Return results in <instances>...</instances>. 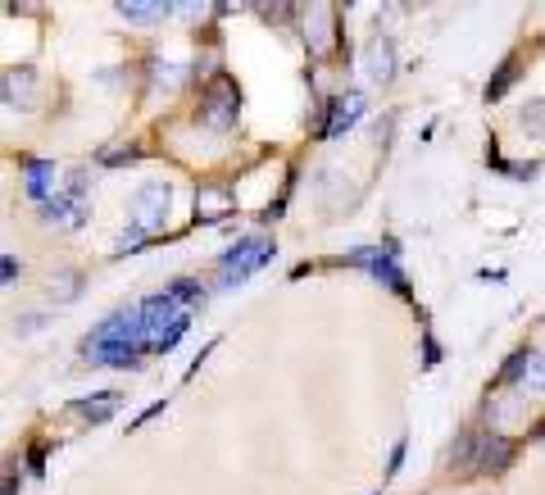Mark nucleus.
<instances>
[{"instance_id": "21", "label": "nucleus", "mask_w": 545, "mask_h": 495, "mask_svg": "<svg viewBox=\"0 0 545 495\" xmlns=\"http://www.w3.org/2000/svg\"><path fill=\"white\" fill-rule=\"evenodd\" d=\"M78 273H69V268H64V273H55V282H50V296H60L64 305H69V300H78Z\"/></svg>"}, {"instance_id": "4", "label": "nucleus", "mask_w": 545, "mask_h": 495, "mask_svg": "<svg viewBox=\"0 0 545 495\" xmlns=\"http://www.w3.org/2000/svg\"><path fill=\"white\" fill-rule=\"evenodd\" d=\"M273 255H278V246H273L268 237H241L232 250L218 255V287H237V282H246L250 273H259Z\"/></svg>"}, {"instance_id": "1", "label": "nucleus", "mask_w": 545, "mask_h": 495, "mask_svg": "<svg viewBox=\"0 0 545 495\" xmlns=\"http://www.w3.org/2000/svg\"><path fill=\"white\" fill-rule=\"evenodd\" d=\"M146 318H141V305H123L105 318V323L82 341V359L91 368H141V355H146Z\"/></svg>"}, {"instance_id": "25", "label": "nucleus", "mask_w": 545, "mask_h": 495, "mask_svg": "<svg viewBox=\"0 0 545 495\" xmlns=\"http://www.w3.org/2000/svg\"><path fill=\"white\" fill-rule=\"evenodd\" d=\"M436 364H441V350H436L432 337H423V368H436Z\"/></svg>"}, {"instance_id": "7", "label": "nucleus", "mask_w": 545, "mask_h": 495, "mask_svg": "<svg viewBox=\"0 0 545 495\" xmlns=\"http://www.w3.org/2000/svg\"><path fill=\"white\" fill-rule=\"evenodd\" d=\"M41 209V223H64V228H82L87 218V173H69V182L60 187V196H50Z\"/></svg>"}, {"instance_id": "11", "label": "nucleus", "mask_w": 545, "mask_h": 495, "mask_svg": "<svg viewBox=\"0 0 545 495\" xmlns=\"http://www.w3.org/2000/svg\"><path fill=\"white\" fill-rule=\"evenodd\" d=\"M364 105H368V100L359 96V91H346V96H337L332 105H327L323 137H341V132H350L359 119H364Z\"/></svg>"}, {"instance_id": "5", "label": "nucleus", "mask_w": 545, "mask_h": 495, "mask_svg": "<svg viewBox=\"0 0 545 495\" xmlns=\"http://www.w3.org/2000/svg\"><path fill=\"white\" fill-rule=\"evenodd\" d=\"M509 459H514V446H509L500 432H468L464 441H459V455L455 464L468 468V473H505Z\"/></svg>"}, {"instance_id": "8", "label": "nucleus", "mask_w": 545, "mask_h": 495, "mask_svg": "<svg viewBox=\"0 0 545 495\" xmlns=\"http://www.w3.org/2000/svg\"><path fill=\"white\" fill-rule=\"evenodd\" d=\"M346 264H355V268H364V273H373V278L387 282L396 296H409L405 273L396 268V241H387V246H359V250H350Z\"/></svg>"}, {"instance_id": "22", "label": "nucleus", "mask_w": 545, "mask_h": 495, "mask_svg": "<svg viewBox=\"0 0 545 495\" xmlns=\"http://www.w3.org/2000/svg\"><path fill=\"white\" fill-rule=\"evenodd\" d=\"M518 64L514 60H505V64H500V73H496V82H491V87H486V100H500V96H505V91H509V82H514L518 78Z\"/></svg>"}, {"instance_id": "28", "label": "nucleus", "mask_w": 545, "mask_h": 495, "mask_svg": "<svg viewBox=\"0 0 545 495\" xmlns=\"http://www.w3.org/2000/svg\"><path fill=\"white\" fill-rule=\"evenodd\" d=\"M41 455H46V450H41V446L28 455V468H32V473H41Z\"/></svg>"}, {"instance_id": "17", "label": "nucleus", "mask_w": 545, "mask_h": 495, "mask_svg": "<svg viewBox=\"0 0 545 495\" xmlns=\"http://www.w3.org/2000/svg\"><path fill=\"white\" fill-rule=\"evenodd\" d=\"M164 291H169V296L178 300V305H187V309L205 305V287H200L196 278H173V282H169V287H164Z\"/></svg>"}, {"instance_id": "13", "label": "nucleus", "mask_w": 545, "mask_h": 495, "mask_svg": "<svg viewBox=\"0 0 545 495\" xmlns=\"http://www.w3.org/2000/svg\"><path fill=\"white\" fill-rule=\"evenodd\" d=\"M32 87H37V73H32L28 64L5 73V109H28L32 105Z\"/></svg>"}, {"instance_id": "23", "label": "nucleus", "mask_w": 545, "mask_h": 495, "mask_svg": "<svg viewBox=\"0 0 545 495\" xmlns=\"http://www.w3.org/2000/svg\"><path fill=\"white\" fill-rule=\"evenodd\" d=\"M405 446H409L405 436H400L396 446H391V459H387V477H396V473H400V464H405Z\"/></svg>"}, {"instance_id": "15", "label": "nucleus", "mask_w": 545, "mask_h": 495, "mask_svg": "<svg viewBox=\"0 0 545 495\" xmlns=\"http://www.w3.org/2000/svg\"><path fill=\"white\" fill-rule=\"evenodd\" d=\"M114 10L128 23H164L173 14V5H164V0H150V5H141V0H119Z\"/></svg>"}, {"instance_id": "27", "label": "nucleus", "mask_w": 545, "mask_h": 495, "mask_svg": "<svg viewBox=\"0 0 545 495\" xmlns=\"http://www.w3.org/2000/svg\"><path fill=\"white\" fill-rule=\"evenodd\" d=\"M0 273H5V282H14V278H19V264H14V255H5V259H0Z\"/></svg>"}, {"instance_id": "24", "label": "nucleus", "mask_w": 545, "mask_h": 495, "mask_svg": "<svg viewBox=\"0 0 545 495\" xmlns=\"http://www.w3.org/2000/svg\"><path fill=\"white\" fill-rule=\"evenodd\" d=\"M105 164H132V159H141V150L137 146H128V150H109V155H100Z\"/></svg>"}, {"instance_id": "9", "label": "nucleus", "mask_w": 545, "mask_h": 495, "mask_svg": "<svg viewBox=\"0 0 545 495\" xmlns=\"http://www.w3.org/2000/svg\"><path fill=\"white\" fill-rule=\"evenodd\" d=\"M60 173H55V164L50 159H23V191H28V200H37V205H46L50 196H60Z\"/></svg>"}, {"instance_id": "12", "label": "nucleus", "mask_w": 545, "mask_h": 495, "mask_svg": "<svg viewBox=\"0 0 545 495\" xmlns=\"http://www.w3.org/2000/svg\"><path fill=\"white\" fill-rule=\"evenodd\" d=\"M332 37H337V14L327 10V5H309V14H305L309 55H327V50H332Z\"/></svg>"}, {"instance_id": "6", "label": "nucleus", "mask_w": 545, "mask_h": 495, "mask_svg": "<svg viewBox=\"0 0 545 495\" xmlns=\"http://www.w3.org/2000/svg\"><path fill=\"white\" fill-rule=\"evenodd\" d=\"M237 114H241L237 82L218 73V78L205 87V96H200V123H205V128H214V132H228L232 123H237Z\"/></svg>"}, {"instance_id": "18", "label": "nucleus", "mask_w": 545, "mask_h": 495, "mask_svg": "<svg viewBox=\"0 0 545 495\" xmlns=\"http://www.w3.org/2000/svg\"><path fill=\"white\" fill-rule=\"evenodd\" d=\"M523 387L545 391V346L527 350V364H523Z\"/></svg>"}, {"instance_id": "26", "label": "nucleus", "mask_w": 545, "mask_h": 495, "mask_svg": "<svg viewBox=\"0 0 545 495\" xmlns=\"http://www.w3.org/2000/svg\"><path fill=\"white\" fill-rule=\"evenodd\" d=\"M14 327H19V332H37V327H41V314H23V318H14Z\"/></svg>"}, {"instance_id": "2", "label": "nucleus", "mask_w": 545, "mask_h": 495, "mask_svg": "<svg viewBox=\"0 0 545 495\" xmlns=\"http://www.w3.org/2000/svg\"><path fill=\"white\" fill-rule=\"evenodd\" d=\"M169 205H173V187H169V182H141V187L132 191V218H128V232H123V241H119V255L146 246V241L164 228Z\"/></svg>"}, {"instance_id": "20", "label": "nucleus", "mask_w": 545, "mask_h": 495, "mask_svg": "<svg viewBox=\"0 0 545 495\" xmlns=\"http://www.w3.org/2000/svg\"><path fill=\"white\" fill-rule=\"evenodd\" d=\"M518 128H527V132H545V100H527L523 114H518Z\"/></svg>"}, {"instance_id": "19", "label": "nucleus", "mask_w": 545, "mask_h": 495, "mask_svg": "<svg viewBox=\"0 0 545 495\" xmlns=\"http://www.w3.org/2000/svg\"><path fill=\"white\" fill-rule=\"evenodd\" d=\"M178 73H182V69H178L173 60H155V64H150V87L169 96V91L178 87Z\"/></svg>"}, {"instance_id": "16", "label": "nucleus", "mask_w": 545, "mask_h": 495, "mask_svg": "<svg viewBox=\"0 0 545 495\" xmlns=\"http://www.w3.org/2000/svg\"><path fill=\"white\" fill-rule=\"evenodd\" d=\"M232 209V196L223 187H200L196 191V218L200 223H218Z\"/></svg>"}, {"instance_id": "29", "label": "nucleus", "mask_w": 545, "mask_h": 495, "mask_svg": "<svg viewBox=\"0 0 545 495\" xmlns=\"http://www.w3.org/2000/svg\"><path fill=\"white\" fill-rule=\"evenodd\" d=\"M5 495H14V473H10V477H5Z\"/></svg>"}, {"instance_id": "10", "label": "nucleus", "mask_w": 545, "mask_h": 495, "mask_svg": "<svg viewBox=\"0 0 545 495\" xmlns=\"http://www.w3.org/2000/svg\"><path fill=\"white\" fill-rule=\"evenodd\" d=\"M364 73L373 82H391V78H396V41H391L387 32L368 37V46H364Z\"/></svg>"}, {"instance_id": "14", "label": "nucleus", "mask_w": 545, "mask_h": 495, "mask_svg": "<svg viewBox=\"0 0 545 495\" xmlns=\"http://www.w3.org/2000/svg\"><path fill=\"white\" fill-rule=\"evenodd\" d=\"M119 405H123V391H96V396H82L73 409H78L87 423H105V418L119 414Z\"/></svg>"}, {"instance_id": "3", "label": "nucleus", "mask_w": 545, "mask_h": 495, "mask_svg": "<svg viewBox=\"0 0 545 495\" xmlns=\"http://www.w3.org/2000/svg\"><path fill=\"white\" fill-rule=\"evenodd\" d=\"M141 318H146V346L155 350V355H169V350L187 337V327H191V309L178 305L169 291L141 300Z\"/></svg>"}]
</instances>
